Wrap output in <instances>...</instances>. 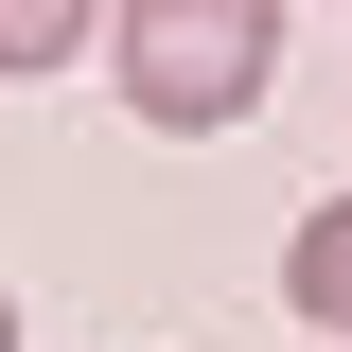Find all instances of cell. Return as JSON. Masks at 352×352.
I'll return each mask as SVG.
<instances>
[{
    "label": "cell",
    "instance_id": "1",
    "mask_svg": "<svg viewBox=\"0 0 352 352\" xmlns=\"http://www.w3.org/2000/svg\"><path fill=\"white\" fill-rule=\"evenodd\" d=\"M282 71V0H124V106L159 141H212Z\"/></svg>",
    "mask_w": 352,
    "mask_h": 352
},
{
    "label": "cell",
    "instance_id": "2",
    "mask_svg": "<svg viewBox=\"0 0 352 352\" xmlns=\"http://www.w3.org/2000/svg\"><path fill=\"white\" fill-rule=\"evenodd\" d=\"M282 300H300L317 352H352V212H300V247H282Z\"/></svg>",
    "mask_w": 352,
    "mask_h": 352
},
{
    "label": "cell",
    "instance_id": "3",
    "mask_svg": "<svg viewBox=\"0 0 352 352\" xmlns=\"http://www.w3.org/2000/svg\"><path fill=\"white\" fill-rule=\"evenodd\" d=\"M88 53V0H0V71H71Z\"/></svg>",
    "mask_w": 352,
    "mask_h": 352
},
{
    "label": "cell",
    "instance_id": "4",
    "mask_svg": "<svg viewBox=\"0 0 352 352\" xmlns=\"http://www.w3.org/2000/svg\"><path fill=\"white\" fill-rule=\"evenodd\" d=\"M0 352H18V300H0Z\"/></svg>",
    "mask_w": 352,
    "mask_h": 352
}]
</instances>
